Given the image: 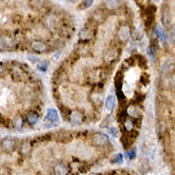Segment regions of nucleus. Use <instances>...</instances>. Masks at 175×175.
Masks as SVG:
<instances>
[{"label": "nucleus", "mask_w": 175, "mask_h": 175, "mask_svg": "<svg viewBox=\"0 0 175 175\" xmlns=\"http://www.w3.org/2000/svg\"><path fill=\"white\" fill-rule=\"evenodd\" d=\"M129 36H131V29H129L128 26L125 25L120 27L118 31V37L121 41H127Z\"/></svg>", "instance_id": "obj_1"}, {"label": "nucleus", "mask_w": 175, "mask_h": 175, "mask_svg": "<svg viewBox=\"0 0 175 175\" xmlns=\"http://www.w3.org/2000/svg\"><path fill=\"white\" fill-rule=\"evenodd\" d=\"M109 138L106 134L103 133H96L93 135V142L97 146H104L108 143Z\"/></svg>", "instance_id": "obj_2"}, {"label": "nucleus", "mask_w": 175, "mask_h": 175, "mask_svg": "<svg viewBox=\"0 0 175 175\" xmlns=\"http://www.w3.org/2000/svg\"><path fill=\"white\" fill-rule=\"evenodd\" d=\"M77 154L79 155V157L82 158H89L92 156V151L90 150L89 147H85V146H81L77 148Z\"/></svg>", "instance_id": "obj_3"}, {"label": "nucleus", "mask_w": 175, "mask_h": 175, "mask_svg": "<svg viewBox=\"0 0 175 175\" xmlns=\"http://www.w3.org/2000/svg\"><path fill=\"white\" fill-rule=\"evenodd\" d=\"M115 105H116V99H115L114 95L109 94L106 99V103H105L106 109H108L109 112H112V109L115 108Z\"/></svg>", "instance_id": "obj_4"}, {"label": "nucleus", "mask_w": 175, "mask_h": 175, "mask_svg": "<svg viewBox=\"0 0 175 175\" xmlns=\"http://www.w3.org/2000/svg\"><path fill=\"white\" fill-rule=\"evenodd\" d=\"M31 46L32 50L35 51H38V53H42V51H45L47 50V45L41 41H34L31 43Z\"/></svg>", "instance_id": "obj_5"}, {"label": "nucleus", "mask_w": 175, "mask_h": 175, "mask_svg": "<svg viewBox=\"0 0 175 175\" xmlns=\"http://www.w3.org/2000/svg\"><path fill=\"white\" fill-rule=\"evenodd\" d=\"M15 147V141L11 138H6L2 142V148L6 151H11Z\"/></svg>", "instance_id": "obj_6"}, {"label": "nucleus", "mask_w": 175, "mask_h": 175, "mask_svg": "<svg viewBox=\"0 0 175 175\" xmlns=\"http://www.w3.org/2000/svg\"><path fill=\"white\" fill-rule=\"evenodd\" d=\"M53 171L55 175H67L68 174V168L63 164H57L53 167Z\"/></svg>", "instance_id": "obj_7"}, {"label": "nucleus", "mask_w": 175, "mask_h": 175, "mask_svg": "<svg viewBox=\"0 0 175 175\" xmlns=\"http://www.w3.org/2000/svg\"><path fill=\"white\" fill-rule=\"evenodd\" d=\"M47 119L50 120V122H53V123H56L59 121V116H58V113L55 109H50L48 112H47Z\"/></svg>", "instance_id": "obj_8"}, {"label": "nucleus", "mask_w": 175, "mask_h": 175, "mask_svg": "<svg viewBox=\"0 0 175 175\" xmlns=\"http://www.w3.org/2000/svg\"><path fill=\"white\" fill-rule=\"evenodd\" d=\"M136 78H137V74H136L134 70H128L126 74V82H127V84H129V85H132V84L135 82Z\"/></svg>", "instance_id": "obj_9"}, {"label": "nucleus", "mask_w": 175, "mask_h": 175, "mask_svg": "<svg viewBox=\"0 0 175 175\" xmlns=\"http://www.w3.org/2000/svg\"><path fill=\"white\" fill-rule=\"evenodd\" d=\"M82 121V114L79 112H73L70 114V122L73 125H79Z\"/></svg>", "instance_id": "obj_10"}, {"label": "nucleus", "mask_w": 175, "mask_h": 175, "mask_svg": "<svg viewBox=\"0 0 175 175\" xmlns=\"http://www.w3.org/2000/svg\"><path fill=\"white\" fill-rule=\"evenodd\" d=\"M117 57V51L115 50H108L107 53L104 55V60L106 62H111L113 59Z\"/></svg>", "instance_id": "obj_11"}, {"label": "nucleus", "mask_w": 175, "mask_h": 175, "mask_svg": "<svg viewBox=\"0 0 175 175\" xmlns=\"http://www.w3.org/2000/svg\"><path fill=\"white\" fill-rule=\"evenodd\" d=\"M120 6L119 0H107L106 1V7L109 10H115Z\"/></svg>", "instance_id": "obj_12"}, {"label": "nucleus", "mask_w": 175, "mask_h": 175, "mask_svg": "<svg viewBox=\"0 0 175 175\" xmlns=\"http://www.w3.org/2000/svg\"><path fill=\"white\" fill-rule=\"evenodd\" d=\"M12 125H14V127L16 129H20L22 128L23 120H22V118L20 117V116H16V117L14 118V120H12Z\"/></svg>", "instance_id": "obj_13"}, {"label": "nucleus", "mask_w": 175, "mask_h": 175, "mask_svg": "<svg viewBox=\"0 0 175 175\" xmlns=\"http://www.w3.org/2000/svg\"><path fill=\"white\" fill-rule=\"evenodd\" d=\"M155 32H156V34L157 36L160 38L161 40H163V41H167V35L165 34V32L163 31V29H162L160 26H157L156 29H155Z\"/></svg>", "instance_id": "obj_14"}, {"label": "nucleus", "mask_w": 175, "mask_h": 175, "mask_svg": "<svg viewBox=\"0 0 175 175\" xmlns=\"http://www.w3.org/2000/svg\"><path fill=\"white\" fill-rule=\"evenodd\" d=\"M27 120L31 125L34 126L38 122V116L35 113H29L27 115Z\"/></svg>", "instance_id": "obj_15"}, {"label": "nucleus", "mask_w": 175, "mask_h": 175, "mask_svg": "<svg viewBox=\"0 0 175 175\" xmlns=\"http://www.w3.org/2000/svg\"><path fill=\"white\" fill-rule=\"evenodd\" d=\"M11 46V43H10L7 38H4V37H0V50H4L5 48L10 47Z\"/></svg>", "instance_id": "obj_16"}, {"label": "nucleus", "mask_w": 175, "mask_h": 175, "mask_svg": "<svg viewBox=\"0 0 175 175\" xmlns=\"http://www.w3.org/2000/svg\"><path fill=\"white\" fill-rule=\"evenodd\" d=\"M48 67H49V62L47 60H43L42 62H40L37 65V69L41 70V72H46L48 70Z\"/></svg>", "instance_id": "obj_17"}, {"label": "nucleus", "mask_w": 175, "mask_h": 175, "mask_svg": "<svg viewBox=\"0 0 175 175\" xmlns=\"http://www.w3.org/2000/svg\"><path fill=\"white\" fill-rule=\"evenodd\" d=\"M31 145L29 143H27V142H25L21 147V151L24 155H29L31 152Z\"/></svg>", "instance_id": "obj_18"}, {"label": "nucleus", "mask_w": 175, "mask_h": 175, "mask_svg": "<svg viewBox=\"0 0 175 175\" xmlns=\"http://www.w3.org/2000/svg\"><path fill=\"white\" fill-rule=\"evenodd\" d=\"M48 24H49L50 28L51 30H54V28L56 27V24H57V19L53 15L50 16L49 19H48Z\"/></svg>", "instance_id": "obj_19"}, {"label": "nucleus", "mask_w": 175, "mask_h": 175, "mask_svg": "<svg viewBox=\"0 0 175 175\" xmlns=\"http://www.w3.org/2000/svg\"><path fill=\"white\" fill-rule=\"evenodd\" d=\"M128 114L131 116V117H134V118H136V117H138V111H137V109H136L135 107H129L128 109Z\"/></svg>", "instance_id": "obj_20"}, {"label": "nucleus", "mask_w": 175, "mask_h": 175, "mask_svg": "<svg viewBox=\"0 0 175 175\" xmlns=\"http://www.w3.org/2000/svg\"><path fill=\"white\" fill-rule=\"evenodd\" d=\"M112 163H116V164H122L123 163V156L121 153H118V154H115L113 158L112 159Z\"/></svg>", "instance_id": "obj_21"}, {"label": "nucleus", "mask_w": 175, "mask_h": 175, "mask_svg": "<svg viewBox=\"0 0 175 175\" xmlns=\"http://www.w3.org/2000/svg\"><path fill=\"white\" fill-rule=\"evenodd\" d=\"M90 36V31L89 30H82L81 32H80V38L81 39H84V40H86L88 39V38H89Z\"/></svg>", "instance_id": "obj_22"}, {"label": "nucleus", "mask_w": 175, "mask_h": 175, "mask_svg": "<svg viewBox=\"0 0 175 175\" xmlns=\"http://www.w3.org/2000/svg\"><path fill=\"white\" fill-rule=\"evenodd\" d=\"M162 21H163V23L166 25V26H168L170 25V15H168V12H165V14L163 15V19H162Z\"/></svg>", "instance_id": "obj_23"}, {"label": "nucleus", "mask_w": 175, "mask_h": 175, "mask_svg": "<svg viewBox=\"0 0 175 175\" xmlns=\"http://www.w3.org/2000/svg\"><path fill=\"white\" fill-rule=\"evenodd\" d=\"M27 59L31 63H32V64H35L37 62H39V58H38L37 56H35V55H32V54H28L27 55Z\"/></svg>", "instance_id": "obj_24"}, {"label": "nucleus", "mask_w": 175, "mask_h": 175, "mask_svg": "<svg viewBox=\"0 0 175 175\" xmlns=\"http://www.w3.org/2000/svg\"><path fill=\"white\" fill-rule=\"evenodd\" d=\"M124 93L128 96H131L132 95V89L131 88V85L129 84H127L125 86V89H124Z\"/></svg>", "instance_id": "obj_25"}, {"label": "nucleus", "mask_w": 175, "mask_h": 175, "mask_svg": "<svg viewBox=\"0 0 175 175\" xmlns=\"http://www.w3.org/2000/svg\"><path fill=\"white\" fill-rule=\"evenodd\" d=\"M109 132L112 133L113 137H118V135H119V131L114 127H112L111 128H109Z\"/></svg>", "instance_id": "obj_26"}, {"label": "nucleus", "mask_w": 175, "mask_h": 175, "mask_svg": "<svg viewBox=\"0 0 175 175\" xmlns=\"http://www.w3.org/2000/svg\"><path fill=\"white\" fill-rule=\"evenodd\" d=\"M125 128L127 131H131V129L133 128V124H132V122L131 120H127L126 123H125Z\"/></svg>", "instance_id": "obj_27"}, {"label": "nucleus", "mask_w": 175, "mask_h": 175, "mask_svg": "<svg viewBox=\"0 0 175 175\" xmlns=\"http://www.w3.org/2000/svg\"><path fill=\"white\" fill-rule=\"evenodd\" d=\"M93 1H94V0H83L82 4L84 5V7H85V8H89L90 6L93 4Z\"/></svg>", "instance_id": "obj_28"}, {"label": "nucleus", "mask_w": 175, "mask_h": 175, "mask_svg": "<svg viewBox=\"0 0 175 175\" xmlns=\"http://www.w3.org/2000/svg\"><path fill=\"white\" fill-rule=\"evenodd\" d=\"M170 40L172 41V42H174L175 43V27H173L171 30H170Z\"/></svg>", "instance_id": "obj_29"}, {"label": "nucleus", "mask_w": 175, "mask_h": 175, "mask_svg": "<svg viewBox=\"0 0 175 175\" xmlns=\"http://www.w3.org/2000/svg\"><path fill=\"white\" fill-rule=\"evenodd\" d=\"M127 157L133 159L135 157V151H128L127 152Z\"/></svg>", "instance_id": "obj_30"}, {"label": "nucleus", "mask_w": 175, "mask_h": 175, "mask_svg": "<svg viewBox=\"0 0 175 175\" xmlns=\"http://www.w3.org/2000/svg\"><path fill=\"white\" fill-rule=\"evenodd\" d=\"M32 3L35 6H40L43 3V0H32Z\"/></svg>", "instance_id": "obj_31"}, {"label": "nucleus", "mask_w": 175, "mask_h": 175, "mask_svg": "<svg viewBox=\"0 0 175 175\" xmlns=\"http://www.w3.org/2000/svg\"><path fill=\"white\" fill-rule=\"evenodd\" d=\"M60 54H61V51H58L57 53H55V54L53 55V60H57L58 58H59Z\"/></svg>", "instance_id": "obj_32"}, {"label": "nucleus", "mask_w": 175, "mask_h": 175, "mask_svg": "<svg viewBox=\"0 0 175 175\" xmlns=\"http://www.w3.org/2000/svg\"><path fill=\"white\" fill-rule=\"evenodd\" d=\"M3 70H4V69H3V67L0 65V74H1L2 73H3Z\"/></svg>", "instance_id": "obj_33"}, {"label": "nucleus", "mask_w": 175, "mask_h": 175, "mask_svg": "<svg viewBox=\"0 0 175 175\" xmlns=\"http://www.w3.org/2000/svg\"><path fill=\"white\" fill-rule=\"evenodd\" d=\"M90 175H99L98 173H92V174H90Z\"/></svg>", "instance_id": "obj_34"}]
</instances>
